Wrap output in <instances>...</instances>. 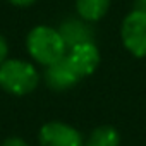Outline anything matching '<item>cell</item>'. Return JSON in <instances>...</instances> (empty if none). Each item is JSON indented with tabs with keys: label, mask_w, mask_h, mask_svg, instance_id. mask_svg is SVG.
<instances>
[{
	"label": "cell",
	"mask_w": 146,
	"mask_h": 146,
	"mask_svg": "<svg viewBox=\"0 0 146 146\" xmlns=\"http://www.w3.org/2000/svg\"><path fill=\"white\" fill-rule=\"evenodd\" d=\"M26 48L33 60H36L41 65H52L53 62L65 57L67 46L58 33V29L40 24L35 26L26 38Z\"/></svg>",
	"instance_id": "6da1fadb"
},
{
	"label": "cell",
	"mask_w": 146,
	"mask_h": 146,
	"mask_svg": "<svg viewBox=\"0 0 146 146\" xmlns=\"http://www.w3.org/2000/svg\"><path fill=\"white\" fill-rule=\"evenodd\" d=\"M38 81V70L31 62L21 58H7L0 64V88L9 95H29L36 90Z\"/></svg>",
	"instance_id": "7a4b0ae2"
},
{
	"label": "cell",
	"mask_w": 146,
	"mask_h": 146,
	"mask_svg": "<svg viewBox=\"0 0 146 146\" xmlns=\"http://www.w3.org/2000/svg\"><path fill=\"white\" fill-rule=\"evenodd\" d=\"M120 38L125 50L136 58L146 57V12L132 11L129 12L120 28Z\"/></svg>",
	"instance_id": "3957f363"
},
{
	"label": "cell",
	"mask_w": 146,
	"mask_h": 146,
	"mask_svg": "<svg viewBox=\"0 0 146 146\" xmlns=\"http://www.w3.org/2000/svg\"><path fill=\"white\" fill-rule=\"evenodd\" d=\"M40 146H84L83 134L69 124L50 120L41 125L38 132Z\"/></svg>",
	"instance_id": "277c9868"
},
{
	"label": "cell",
	"mask_w": 146,
	"mask_h": 146,
	"mask_svg": "<svg viewBox=\"0 0 146 146\" xmlns=\"http://www.w3.org/2000/svg\"><path fill=\"white\" fill-rule=\"evenodd\" d=\"M79 74L76 69L70 65L67 57H62L60 60L53 62L52 65H46L45 69V83L48 88L55 91H65L79 83Z\"/></svg>",
	"instance_id": "5b68a950"
},
{
	"label": "cell",
	"mask_w": 146,
	"mask_h": 146,
	"mask_svg": "<svg viewBox=\"0 0 146 146\" xmlns=\"http://www.w3.org/2000/svg\"><path fill=\"white\" fill-rule=\"evenodd\" d=\"M70 62V65L76 69L79 78H86L96 70L100 65V50L93 41L81 43L69 48V53L65 55Z\"/></svg>",
	"instance_id": "8992f818"
},
{
	"label": "cell",
	"mask_w": 146,
	"mask_h": 146,
	"mask_svg": "<svg viewBox=\"0 0 146 146\" xmlns=\"http://www.w3.org/2000/svg\"><path fill=\"white\" fill-rule=\"evenodd\" d=\"M58 33L65 43L67 48H72L81 43H88L93 41V29L90 26L88 21L84 19H65L60 26H58Z\"/></svg>",
	"instance_id": "52a82bcc"
},
{
	"label": "cell",
	"mask_w": 146,
	"mask_h": 146,
	"mask_svg": "<svg viewBox=\"0 0 146 146\" xmlns=\"http://www.w3.org/2000/svg\"><path fill=\"white\" fill-rule=\"evenodd\" d=\"M110 9V0H76L78 16L88 23H96Z\"/></svg>",
	"instance_id": "ba28073f"
},
{
	"label": "cell",
	"mask_w": 146,
	"mask_h": 146,
	"mask_svg": "<svg viewBox=\"0 0 146 146\" xmlns=\"http://www.w3.org/2000/svg\"><path fill=\"white\" fill-rule=\"evenodd\" d=\"M119 144H120V134L112 125H100L93 129L84 143V146H119Z\"/></svg>",
	"instance_id": "9c48e42d"
},
{
	"label": "cell",
	"mask_w": 146,
	"mask_h": 146,
	"mask_svg": "<svg viewBox=\"0 0 146 146\" xmlns=\"http://www.w3.org/2000/svg\"><path fill=\"white\" fill-rule=\"evenodd\" d=\"M9 58V43L4 35H0V64Z\"/></svg>",
	"instance_id": "30bf717a"
},
{
	"label": "cell",
	"mask_w": 146,
	"mask_h": 146,
	"mask_svg": "<svg viewBox=\"0 0 146 146\" xmlns=\"http://www.w3.org/2000/svg\"><path fill=\"white\" fill-rule=\"evenodd\" d=\"M2 146H29V144H28L23 137H19V136H11V137L4 139Z\"/></svg>",
	"instance_id": "8fae6325"
},
{
	"label": "cell",
	"mask_w": 146,
	"mask_h": 146,
	"mask_svg": "<svg viewBox=\"0 0 146 146\" xmlns=\"http://www.w3.org/2000/svg\"><path fill=\"white\" fill-rule=\"evenodd\" d=\"M9 2H11L12 5H17V7H28V5L35 4L36 0H9Z\"/></svg>",
	"instance_id": "7c38bea8"
},
{
	"label": "cell",
	"mask_w": 146,
	"mask_h": 146,
	"mask_svg": "<svg viewBox=\"0 0 146 146\" xmlns=\"http://www.w3.org/2000/svg\"><path fill=\"white\" fill-rule=\"evenodd\" d=\"M136 11L146 12V0H137V2H136Z\"/></svg>",
	"instance_id": "4fadbf2b"
}]
</instances>
